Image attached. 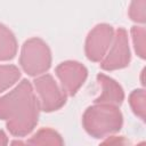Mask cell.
Instances as JSON below:
<instances>
[{
  "label": "cell",
  "instance_id": "5b68a950",
  "mask_svg": "<svg viewBox=\"0 0 146 146\" xmlns=\"http://www.w3.org/2000/svg\"><path fill=\"white\" fill-rule=\"evenodd\" d=\"M56 74L60 80L63 91L68 96H74L87 79L88 71L82 64L68 60L56 67Z\"/></svg>",
  "mask_w": 146,
  "mask_h": 146
},
{
  "label": "cell",
  "instance_id": "3957f363",
  "mask_svg": "<svg viewBox=\"0 0 146 146\" xmlns=\"http://www.w3.org/2000/svg\"><path fill=\"white\" fill-rule=\"evenodd\" d=\"M19 63L29 75L41 74L50 67V50L41 39L32 38L24 42Z\"/></svg>",
  "mask_w": 146,
  "mask_h": 146
},
{
  "label": "cell",
  "instance_id": "9a60e30c",
  "mask_svg": "<svg viewBox=\"0 0 146 146\" xmlns=\"http://www.w3.org/2000/svg\"><path fill=\"white\" fill-rule=\"evenodd\" d=\"M7 136L3 130H0V146H7Z\"/></svg>",
  "mask_w": 146,
  "mask_h": 146
},
{
  "label": "cell",
  "instance_id": "ba28073f",
  "mask_svg": "<svg viewBox=\"0 0 146 146\" xmlns=\"http://www.w3.org/2000/svg\"><path fill=\"white\" fill-rule=\"evenodd\" d=\"M97 81L102 86L103 92L99 97L94 100L96 104H106L112 106H119L122 104L124 92L116 81L102 73L97 75Z\"/></svg>",
  "mask_w": 146,
  "mask_h": 146
},
{
  "label": "cell",
  "instance_id": "277c9868",
  "mask_svg": "<svg viewBox=\"0 0 146 146\" xmlns=\"http://www.w3.org/2000/svg\"><path fill=\"white\" fill-rule=\"evenodd\" d=\"M33 82L39 95L38 102L41 111L52 112L60 108L66 103V94L58 88L50 74L42 75Z\"/></svg>",
  "mask_w": 146,
  "mask_h": 146
},
{
  "label": "cell",
  "instance_id": "52a82bcc",
  "mask_svg": "<svg viewBox=\"0 0 146 146\" xmlns=\"http://www.w3.org/2000/svg\"><path fill=\"white\" fill-rule=\"evenodd\" d=\"M130 62V51L127 39V32L124 29L120 27L116 31L113 46L107 55V57L102 62L100 66L103 70L113 71L117 68L125 67Z\"/></svg>",
  "mask_w": 146,
  "mask_h": 146
},
{
  "label": "cell",
  "instance_id": "30bf717a",
  "mask_svg": "<svg viewBox=\"0 0 146 146\" xmlns=\"http://www.w3.org/2000/svg\"><path fill=\"white\" fill-rule=\"evenodd\" d=\"M17 43L14 34L2 24H0V60H8L15 57Z\"/></svg>",
  "mask_w": 146,
  "mask_h": 146
},
{
  "label": "cell",
  "instance_id": "4fadbf2b",
  "mask_svg": "<svg viewBox=\"0 0 146 146\" xmlns=\"http://www.w3.org/2000/svg\"><path fill=\"white\" fill-rule=\"evenodd\" d=\"M144 35H145V31L144 29L133 26L132 27V36H133V43H135V49L136 52L138 54V56L140 58H145V41H144Z\"/></svg>",
  "mask_w": 146,
  "mask_h": 146
},
{
  "label": "cell",
  "instance_id": "9c48e42d",
  "mask_svg": "<svg viewBox=\"0 0 146 146\" xmlns=\"http://www.w3.org/2000/svg\"><path fill=\"white\" fill-rule=\"evenodd\" d=\"M27 146H64V141L58 132L50 128L40 129L33 137H31Z\"/></svg>",
  "mask_w": 146,
  "mask_h": 146
},
{
  "label": "cell",
  "instance_id": "7c38bea8",
  "mask_svg": "<svg viewBox=\"0 0 146 146\" xmlns=\"http://www.w3.org/2000/svg\"><path fill=\"white\" fill-rule=\"evenodd\" d=\"M130 105L136 115H138L143 121L145 120V92L143 89L133 90L130 95Z\"/></svg>",
  "mask_w": 146,
  "mask_h": 146
},
{
  "label": "cell",
  "instance_id": "6da1fadb",
  "mask_svg": "<svg viewBox=\"0 0 146 146\" xmlns=\"http://www.w3.org/2000/svg\"><path fill=\"white\" fill-rule=\"evenodd\" d=\"M39 102L30 81L22 82L9 94L0 98V119L7 121V128L14 136H26L38 123Z\"/></svg>",
  "mask_w": 146,
  "mask_h": 146
},
{
  "label": "cell",
  "instance_id": "2e32d148",
  "mask_svg": "<svg viewBox=\"0 0 146 146\" xmlns=\"http://www.w3.org/2000/svg\"><path fill=\"white\" fill-rule=\"evenodd\" d=\"M10 146H27L25 143H23V141H21V140H14L13 143H11V145Z\"/></svg>",
  "mask_w": 146,
  "mask_h": 146
},
{
  "label": "cell",
  "instance_id": "e0dca14e",
  "mask_svg": "<svg viewBox=\"0 0 146 146\" xmlns=\"http://www.w3.org/2000/svg\"><path fill=\"white\" fill-rule=\"evenodd\" d=\"M137 146H145V143H144V141H141V143H140L139 145H137Z\"/></svg>",
  "mask_w": 146,
  "mask_h": 146
},
{
  "label": "cell",
  "instance_id": "7a4b0ae2",
  "mask_svg": "<svg viewBox=\"0 0 146 146\" xmlns=\"http://www.w3.org/2000/svg\"><path fill=\"white\" fill-rule=\"evenodd\" d=\"M122 114L116 106L97 104L86 110L82 123L86 131L94 138H103L116 132L122 127Z\"/></svg>",
  "mask_w": 146,
  "mask_h": 146
},
{
  "label": "cell",
  "instance_id": "8fae6325",
  "mask_svg": "<svg viewBox=\"0 0 146 146\" xmlns=\"http://www.w3.org/2000/svg\"><path fill=\"white\" fill-rule=\"evenodd\" d=\"M21 76L19 70L14 65L0 66V92L13 86Z\"/></svg>",
  "mask_w": 146,
  "mask_h": 146
},
{
  "label": "cell",
  "instance_id": "5bb4252c",
  "mask_svg": "<svg viewBox=\"0 0 146 146\" xmlns=\"http://www.w3.org/2000/svg\"><path fill=\"white\" fill-rule=\"evenodd\" d=\"M99 146H130V141L123 136H120V137L114 136L105 139Z\"/></svg>",
  "mask_w": 146,
  "mask_h": 146
},
{
  "label": "cell",
  "instance_id": "8992f818",
  "mask_svg": "<svg viewBox=\"0 0 146 146\" xmlns=\"http://www.w3.org/2000/svg\"><path fill=\"white\" fill-rule=\"evenodd\" d=\"M113 39V29L107 24L97 25L88 35L86 41L87 57L92 62H100Z\"/></svg>",
  "mask_w": 146,
  "mask_h": 146
}]
</instances>
